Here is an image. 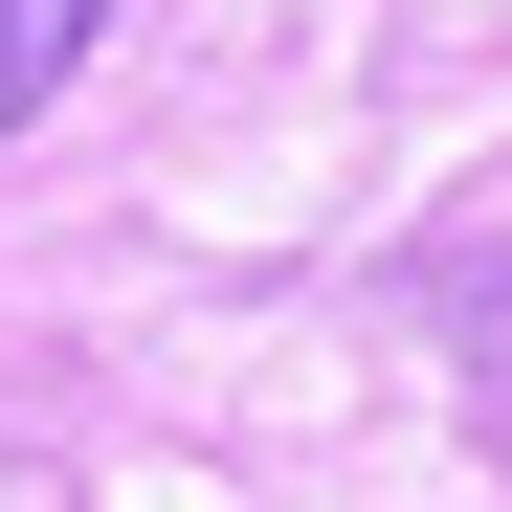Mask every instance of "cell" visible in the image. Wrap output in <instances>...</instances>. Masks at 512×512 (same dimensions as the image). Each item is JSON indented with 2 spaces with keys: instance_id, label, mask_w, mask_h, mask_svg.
I'll list each match as a JSON object with an SVG mask.
<instances>
[{
  "instance_id": "cell-1",
  "label": "cell",
  "mask_w": 512,
  "mask_h": 512,
  "mask_svg": "<svg viewBox=\"0 0 512 512\" xmlns=\"http://www.w3.org/2000/svg\"><path fill=\"white\" fill-rule=\"evenodd\" d=\"M112 45V0H0V134L23 112H67V67Z\"/></svg>"
},
{
  "instance_id": "cell-2",
  "label": "cell",
  "mask_w": 512,
  "mask_h": 512,
  "mask_svg": "<svg viewBox=\"0 0 512 512\" xmlns=\"http://www.w3.org/2000/svg\"><path fill=\"white\" fill-rule=\"evenodd\" d=\"M446 334H468V379L512 401V201H490V223L446 245Z\"/></svg>"
}]
</instances>
